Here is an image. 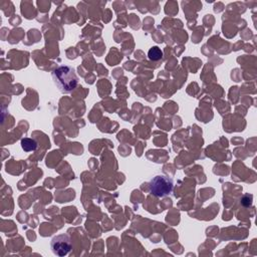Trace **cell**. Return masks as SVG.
I'll use <instances>...</instances> for the list:
<instances>
[{"label":"cell","mask_w":257,"mask_h":257,"mask_svg":"<svg viewBox=\"0 0 257 257\" xmlns=\"http://www.w3.org/2000/svg\"><path fill=\"white\" fill-rule=\"evenodd\" d=\"M52 79L62 93L71 92L78 84L75 69L69 65H59L52 71Z\"/></svg>","instance_id":"6da1fadb"},{"label":"cell","mask_w":257,"mask_h":257,"mask_svg":"<svg viewBox=\"0 0 257 257\" xmlns=\"http://www.w3.org/2000/svg\"><path fill=\"white\" fill-rule=\"evenodd\" d=\"M50 248L56 256L67 255L72 248L70 236L67 234H60L53 237L50 242Z\"/></svg>","instance_id":"3957f363"},{"label":"cell","mask_w":257,"mask_h":257,"mask_svg":"<svg viewBox=\"0 0 257 257\" xmlns=\"http://www.w3.org/2000/svg\"><path fill=\"white\" fill-rule=\"evenodd\" d=\"M174 187L173 180L169 177H166L164 175L156 176L151 182H150V192L155 197H165L169 195Z\"/></svg>","instance_id":"7a4b0ae2"},{"label":"cell","mask_w":257,"mask_h":257,"mask_svg":"<svg viewBox=\"0 0 257 257\" xmlns=\"http://www.w3.org/2000/svg\"><path fill=\"white\" fill-rule=\"evenodd\" d=\"M21 147L24 152H32V151L36 150L37 143L33 139L24 138L21 140Z\"/></svg>","instance_id":"277c9868"},{"label":"cell","mask_w":257,"mask_h":257,"mask_svg":"<svg viewBox=\"0 0 257 257\" xmlns=\"http://www.w3.org/2000/svg\"><path fill=\"white\" fill-rule=\"evenodd\" d=\"M148 56L151 60L157 61L163 57V51L158 46H154V47L150 48V50L148 52Z\"/></svg>","instance_id":"5b68a950"}]
</instances>
